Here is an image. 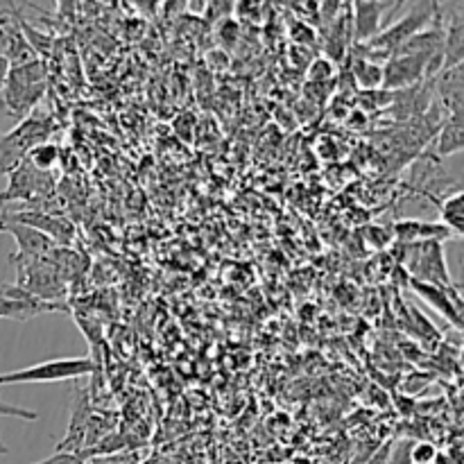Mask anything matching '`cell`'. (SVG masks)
Segmentation results:
<instances>
[{"label": "cell", "instance_id": "8992f818", "mask_svg": "<svg viewBox=\"0 0 464 464\" xmlns=\"http://www.w3.org/2000/svg\"><path fill=\"white\" fill-rule=\"evenodd\" d=\"M408 256L403 258L411 272V279L421 281V284L435 285V288L456 290L451 275H449L447 258H444V243H417L406 245Z\"/></svg>", "mask_w": 464, "mask_h": 464}, {"label": "cell", "instance_id": "7a4b0ae2", "mask_svg": "<svg viewBox=\"0 0 464 464\" xmlns=\"http://www.w3.org/2000/svg\"><path fill=\"white\" fill-rule=\"evenodd\" d=\"M440 5L438 3H417L411 12L403 18H399L397 23H392L390 27H381V32L376 36H372L365 44H356L361 54L358 57L370 59H390L399 48H401L406 41H411L417 32L426 30L429 23H433L435 14H438Z\"/></svg>", "mask_w": 464, "mask_h": 464}, {"label": "cell", "instance_id": "f546056e", "mask_svg": "<svg viewBox=\"0 0 464 464\" xmlns=\"http://www.w3.org/2000/svg\"><path fill=\"white\" fill-rule=\"evenodd\" d=\"M7 72H9V63H7V59L0 57V91H3L5 80H7Z\"/></svg>", "mask_w": 464, "mask_h": 464}, {"label": "cell", "instance_id": "4dcf8cb0", "mask_svg": "<svg viewBox=\"0 0 464 464\" xmlns=\"http://www.w3.org/2000/svg\"><path fill=\"white\" fill-rule=\"evenodd\" d=\"M5 48H7V41H5V32L0 27V57H5Z\"/></svg>", "mask_w": 464, "mask_h": 464}, {"label": "cell", "instance_id": "83f0119b", "mask_svg": "<svg viewBox=\"0 0 464 464\" xmlns=\"http://www.w3.org/2000/svg\"><path fill=\"white\" fill-rule=\"evenodd\" d=\"M234 5L236 3H207V16L211 18V21H218V18L222 16V21H225V18H229V14L234 12Z\"/></svg>", "mask_w": 464, "mask_h": 464}, {"label": "cell", "instance_id": "3957f363", "mask_svg": "<svg viewBox=\"0 0 464 464\" xmlns=\"http://www.w3.org/2000/svg\"><path fill=\"white\" fill-rule=\"evenodd\" d=\"M7 186L0 193V208H41L44 211L48 198L54 193L53 172H41L23 161L7 175Z\"/></svg>", "mask_w": 464, "mask_h": 464}, {"label": "cell", "instance_id": "7402d4cb", "mask_svg": "<svg viewBox=\"0 0 464 464\" xmlns=\"http://www.w3.org/2000/svg\"><path fill=\"white\" fill-rule=\"evenodd\" d=\"M438 447L430 442H415L411 449V462L412 464H433L438 458Z\"/></svg>", "mask_w": 464, "mask_h": 464}, {"label": "cell", "instance_id": "5b68a950", "mask_svg": "<svg viewBox=\"0 0 464 464\" xmlns=\"http://www.w3.org/2000/svg\"><path fill=\"white\" fill-rule=\"evenodd\" d=\"M95 372V362L89 356L53 358V361L36 362V365L21 367V370L0 374V385L18 383H59V381H77L82 376H91Z\"/></svg>", "mask_w": 464, "mask_h": 464}, {"label": "cell", "instance_id": "cb8c5ba5", "mask_svg": "<svg viewBox=\"0 0 464 464\" xmlns=\"http://www.w3.org/2000/svg\"><path fill=\"white\" fill-rule=\"evenodd\" d=\"M412 440H397L390 447V462L388 464H412L411 462V449H412Z\"/></svg>", "mask_w": 464, "mask_h": 464}, {"label": "cell", "instance_id": "4fadbf2b", "mask_svg": "<svg viewBox=\"0 0 464 464\" xmlns=\"http://www.w3.org/2000/svg\"><path fill=\"white\" fill-rule=\"evenodd\" d=\"M411 288L424 299L426 304L435 308L442 317H447L458 331H462V297L460 290H444V288H435V285L421 284V281L411 279Z\"/></svg>", "mask_w": 464, "mask_h": 464}, {"label": "cell", "instance_id": "484cf974", "mask_svg": "<svg viewBox=\"0 0 464 464\" xmlns=\"http://www.w3.org/2000/svg\"><path fill=\"white\" fill-rule=\"evenodd\" d=\"M0 417H12V420H21V421H36L39 420V412L27 411V408L16 406V403L0 401Z\"/></svg>", "mask_w": 464, "mask_h": 464}, {"label": "cell", "instance_id": "2e32d148", "mask_svg": "<svg viewBox=\"0 0 464 464\" xmlns=\"http://www.w3.org/2000/svg\"><path fill=\"white\" fill-rule=\"evenodd\" d=\"M394 236L401 245L417 243H444L447 238H456L442 222H421V220H401L394 225Z\"/></svg>", "mask_w": 464, "mask_h": 464}, {"label": "cell", "instance_id": "6da1fadb", "mask_svg": "<svg viewBox=\"0 0 464 464\" xmlns=\"http://www.w3.org/2000/svg\"><path fill=\"white\" fill-rule=\"evenodd\" d=\"M45 82H48V71L41 59L9 68L7 80L0 91V113L14 116L18 122L25 121L44 98Z\"/></svg>", "mask_w": 464, "mask_h": 464}, {"label": "cell", "instance_id": "e0dca14e", "mask_svg": "<svg viewBox=\"0 0 464 464\" xmlns=\"http://www.w3.org/2000/svg\"><path fill=\"white\" fill-rule=\"evenodd\" d=\"M464 57V16L462 12L453 14L449 23H444V63L442 68H451L462 63Z\"/></svg>", "mask_w": 464, "mask_h": 464}, {"label": "cell", "instance_id": "52a82bcc", "mask_svg": "<svg viewBox=\"0 0 464 464\" xmlns=\"http://www.w3.org/2000/svg\"><path fill=\"white\" fill-rule=\"evenodd\" d=\"M16 267V285L27 290L34 297L50 304H62L59 299L66 295L68 285L59 276V272L45 258H30V261H9Z\"/></svg>", "mask_w": 464, "mask_h": 464}, {"label": "cell", "instance_id": "8fae6325", "mask_svg": "<svg viewBox=\"0 0 464 464\" xmlns=\"http://www.w3.org/2000/svg\"><path fill=\"white\" fill-rule=\"evenodd\" d=\"M91 415H93V399H91L89 388H77L75 403H72V411H71V421H68L66 435H63L62 442L57 444V451L80 453L82 449H84Z\"/></svg>", "mask_w": 464, "mask_h": 464}, {"label": "cell", "instance_id": "7c38bea8", "mask_svg": "<svg viewBox=\"0 0 464 464\" xmlns=\"http://www.w3.org/2000/svg\"><path fill=\"white\" fill-rule=\"evenodd\" d=\"M0 234H9L16 240V252L9 254V261H30V258H44L50 249L57 245L41 231L32 227L12 225V222H0Z\"/></svg>", "mask_w": 464, "mask_h": 464}, {"label": "cell", "instance_id": "603a6c76", "mask_svg": "<svg viewBox=\"0 0 464 464\" xmlns=\"http://www.w3.org/2000/svg\"><path fill=\"white\" fill-rule=\"evenodd\" d=\"M238 36H240L238 21H234V18H225V21H220V25H218V39L222 41L225 48H234Z\"/></svg>", "mask_w": 464, "mask_h": 464}, {"label": "cell", "instance_id": "f1b7e54d", "mask_svg": "<svg viewBox=\"0 0 464 464\" xmlns=\"http://www.w3.org/2000/svg\"><path fill=\"white\" fill-rule=\"evenodd\" d=\"M390 447H392V440H390V442H385L383 447L376 449V451L372 453L367 460H362V464H388L390 462Z\"/></svg>", "mask_w": 464, "mask_h": 464}, {"label": "cell", "instance_id": "ffe728a7", "mask_svg": "<svg viewBox=\"0 0 464 464\" xmlns=\"http://www.w3.org/2000/svg\"><path fill=\"white\" fill-rule=\"evenodd\" d=\"M353 82L362 91L381 89V82H383V63L356 57L353 59Z\"/></svg>", "mask_w": 464, "mask_h": 464}, {"label": "cell", "instance_id": "d4e9b609", "mask_svg": "<svg viewBox=\"0 0 464 464\" xmlns=\"http://www.w3.org/2000/svg\"><path fill=\"white\" fill-rule=\"evenodd\" d=\"M334 72H335L334 63H331L326 57L313 59L311 68H308V77H311L313 82H326V80H331V77H334Z\"/></svg>", "mask_w": 464, "mask_h": 464}, {"label": "cell", "instance_id": "9c48e42d", "mask_svg": "<svg viewBox=\"0 0 464 464\" xmlns=\"http://www.w3.org/2000/svg\"><path fill=\"white\" fill-rule=\"evenodd\" d=\"M63 308H66V304L44 302L27 290L18 288L16 284L0 285V320L25 322L36 315H44V313L63 311Z\"/></svg>", "mask_w": 464, "mask_h": 464}, {"label": "cell", "instance_id": "44dd1931", "mask_svg": "<svg viewBox=\"0 0 464 464\" xmlns=\"http://www.w3.org/2000/svg\"><path fill=\"white\" fill-rule=\"evenodd\" d=\"M25 161L30 163L32 168H36V170L50 172L54 168V163L59 161V148L54 143H48V140H45V143L30 150Z\"/></svg>", "mask_w": 464, "mask_h": 464}, {"label": "cell", "instance_id": "ba28073f", "mask_svg": "<svg viewBox=\"0 0 464 464\" xmlns=\"http://www.w3.org/2000/svg\"><path fill=\"white\" fill-rule=\"evenodd\" d=\"M0 222H12V225L32 227L48 236L57 247H68L75 240V225L57 213L41 211V208H5Z\"/></svg>", "mask_w": 464, "mask_h": 464}, {"label": "cell", "instance_id": "ac0fdd59", "mask_svg": "<svg viewBox=\"0 0 464 464\" xmlns=\"http://www.w3.org/2000/svg\"><path fill=\"white\" fill-rule=\"evenodd\" d=\"M438 207L440 216H442V225L451 231L456 238L464 236V218H462V207H464V195L460 188H456L453 193H447L444 198H430Z\"/></svg>", "mask_w": 464, "mask_h": 464}, {"label": "cell", "instance_id": "5bb4252c", "mask_svg": "<svg viewBox=\"0 0 464 464\" xmlns=\"http://www.w3.org/2000/svg\"><path fill=\"white\" fill-rule=\"evenodd\" d=\"M0 27L5 32V41H7V48H5V59H7L9 68L12 66H23V63H30L34 59H39L34 54V50L27 44L25 34L18 27L16 18V7H9L0 12Z\"/></svg>", "mask_w": 464, "mask_h": 464}, {"label": "cell", "instance_id": "1f68e13d", "mask_svg": "<svg viewBox=\"0 0 464 464\" xmlns=\"http://www.w3.org/2000/svg\"><path fill=\"white\" fill-rule=\"evenodd\" d=\"M7 453H9V449L5 447V444H3V440H0V456H7Z\"/></svg>", "mask_w": 464, "mask_h": 464}, {"label": "cell", "instance_id": "277c9868", "mask_svg": "<svg viewBox=\"0 0 464 464\" xmlns=\"http://www.w3.org/2000/svg\"><path fill=\"white\" fill-rule=\"evenodd\" d=\"M50 130H53V122L32 111L14 130L0 134V175H9L14 168L21 166L32 148L48 140Z\"/></svg>", "mask_w": 464, "mask_h": 464}, {"label": "cell", "instance_id": "30bf717a", "mask_svg": "<svg viewBox=\"0 0 464 464\" xmlns=\"http://www.w3.org/2000/svg\"><path fill=\"white\" fill-rule=\"evenodd\" d=\"M426 80H429V63L424 59L408 57V54H392L383 63L381 89L397 93V91H406Z\"/></svg>", "mask_w": 464, "mask_h": 464}, {"label": "cell", "instance_id": "4316f807", "mask_svg": "<svg viewBox=\"0 0 464 464\" xmlns=\"http://www.w3.org/2000/svg\"><path fill=\"white\" fill-rule=\"evenodd\" d=\"M34 464H86L84 458L80 453H66V451H57L54 456L45 458V460H39Z\"/></svg>", "mask_w": 464, "mask_h": 464}, {"label": "cell", "instance_id": "d6986e66", "mask_svg": "<svg viewBox=\"0 0 464 464\" xmlns=\"http://www.w3.org/2000/svg\"><path fill=\"white\" fill-rule=\"evenodd\" d=\"M464 143V125H462V113H451L447 116V121L442 122L438 131V148L440 157H449V154H456L462 150Z\"/></svg>", "mask_w": 464, "mask_h": 464}, {"label": "cell", "instance_id": "9a60e30c", "mask_svg": "<svg viewBox=\"0 0 464 464\" xmlns=\"http://www.w3.org/2000/svg\"><path fill=\"white\" fill-rule=\"evenodd\" d=\"M397 3H367V0H358L352 3L353 12V36L356 44H365L372 36L381 32V21H383L385 12L392 9Z\"/></svg>", "mask_w": 464, "mask_h": 464}]
</instances>
